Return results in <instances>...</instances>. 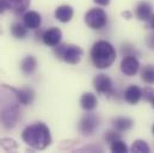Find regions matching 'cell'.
<instances>
[{
    "label": "cell",
    "mask_w": 154,
    "mask_h": 153,
    "mask_svg": "<svg viewBox=\"0 0 154 153\" xmlns=\"http://www.w3.org/2000/svg\"><path fill=\"white\" fill-rule=\"evenodd\" d=\"M30 1L31 0H6L8 10H11L16 14L24 13L30 6Z\"/></svg>",
    "instance_id": "5bb4252c"
},
{
    "label": "cell",
    "mask_w": 154,
    "mask_h": 153,
    "mask_svg": "<svg viewBox=\"0 0 154 153\" xmlns=\"http://www.w3.org/2000/svg\"><path fill=\"white\" fill-rule=\"evenodd\" d=\"M36 66H37V61L35 59V56H26L22 60V64H20V70L22 72L25 74V76H30L35 72L36 70Z\"/></svg>",
    "instance_id": "2e32d148"
},
{
    "label": "cell",
    "mask_w": 154,
    "mask_h": 153,
    "mask_svg": "<svg viewBox=\"0 0 154 153\" xmlns=\"http://www.w3.org/2000/svg\"><path fill=\"white\" fill-rule=\"evenodd\" d=\"M93 1L98 5H102V6H106L110 4V0H93Z\"/></svg>",
    "instance_id": "f1b7e54d"
},
{
    "label": "cell",
    "mask_w": 154,
    "mask_h": 153,
    "mask_svg": "<svg viewBox=\"0 0 154 153\" xmlns=\"http://www.w3.org/2000/svg\"><path fill=\"white\" fill-rule=\"evenodd\" d=\"M97 104H98L97 97H96L93 93H91V92H85V93L81 96V98H80V105H81V108H82L84 110H86V111H92V110H94L96 107H97Z\"/></svg>",
    "instance_id": "9a60e30c"
},
{
    "label": "cell",
    "mask_w": 154,
    "mask_h": 153,
    "mask_svg": "<svg viewBox=\"0 0 154 153\" xmlns=\"http://www.w3.org/2000/svg\"><path fill=\"white\" fill-rule=\"evenodd\" d=\"M73 14L74 11L69 5H62L55 10V18L61 23H68L73 18Z\"/></svg>",
    "instance_id": "4fadbf2b"
},
{
    "label": "cell",
    "mask_w": 154,
    "mask_h": 153,
    "mask_svg": "<svg viewBox=\"0 0 154 153\" xmlns=\"http://www.w3.org/2000/svg\"><path fill=\"white\" fill-rule=\"evenodd\" d=\"M104 139H105V141L106 142H114L116 140H119L121 139V134H119V132H117L116 129H110V130H108L106 133H105V136H104Z\"/></svg>",
    "instance_id": "cb8c5ba5"
},
{
    "label": "cell",
    "mask_w": 154,
    "mask_h": 153,
    "mask_svg": "<svg viewBox=\"0 0 154 153\" xmlns=\"http://www.w3.org/2000/svg\"><path fill=\"white\" fill-rule=\"evenodd\" d=\"M112 124L117 132L122 133V132L129 130L133 127V120L129 117H117L112 121Z\"/></svg>",
    "instance_id": "ac0fdd59"
},
{
    "label": "cell",
    "mask_w": 154,
    "mask_h": 153,
    "mask_svg": "<svg viewBox=\"0 0 154 153\" xmlns=\"http://www.w3.org/2000/svg\"><path fill=\"white\" fill-rule=\"evenodd\" d=\"M151 27H152V29L154 30V14L152 16V18H151Z\"/></svg>",
    "instance_id": "4dcf8cb0"
},
{
    "label": "cell",
    "mask_w": 154,
    "mask_h": 153,
    "mask_svg": "<svg viewBox=\"0 0 154 153\" xmlns=\"http://www.w3.org/2000/svg\"><path fill=\"white\" fill-rule=\"evenodd\" d=\"M136 49L133 47V45H130V44H123L122 45V54H123V56H128V55H136Z\"/></svg>",
    "instance_id": "484cf974"
},
{
    "label": "cell",
    "mask_w": 154,
    "mask_h": 153,
    "mask_svg": "<svg viewBox=\"0 0 154 153\" xmlns=\"http://www.w3.org/2000/svg\"><path fill=\"white\" fill-rule=\"evenodd\" d=\"M140 68V64H139V60L136 59V56L134 55H128V56H124L122 62H121V71L123 74L128 76H133L137 73Z\"/></svg>",
    "instance_id": "ba28073f"
},
{
    "label": "cell",
    "mask_w": 154,
    "mask_h": 153,
    "mask_svg": "<svg viewBox=\"0 0 154 153\" xmlns=\"http://www.w3.org/2000/svg\"><path fill=\"white\" fill-rule=\"evenodd\" d=\"M98 117L94 114H86L79 123V129L84 135H91L98 127Z\"/></svg>",
    "instance_id": "52a82bcc"
},
{
    "label": "cell",
    "mask_w": 154,
    "mask_h": 153,
    "mask_svg": "<svg viewBox=\"0 0 154 153\" xmlns=\"http://www.w3.org/2000/svg\"><path fill=\"white\" fill-rule=\"evenodd\" d=\"M54 53L57 58L62 59L67 64L78 65L82 58V49L74 44H57L54 47Z\"/></svg>",
    "instance_id": "277c9868"
},
{
    "label": "cell",
    "mask_w": 154,
    "mask_h": 153,
    "mask_svg": "<svg viewBox=\"0 0 154 153\" xmlns=\"http://www.w3.org/2000/svg\"><path fill=\"white\" fill-rule=\"evenodd\" d=\"M142 97V90L136 85H130L124 92V99L127 103L134 105L137 104Z\"/></svg>",
    "instance_id": "8fae6325"
},
{
    "label": "cell",
    "mask_w": 154,
    "mask_h": 153,
    "mask_svg": "<svg viewBox=\"0 0 154 153\" xmlns=\"http://www.w3.org/2000/svg\"><path fill=\"white\" fill-rule=\"evenodd\" d=\"M141 79L146 84H154V66L147 65L141 71Z\"/></svg>",
    "instance_id": "ffe728a7"
},
{
    "label": "cell",
    "mask_w": 154,
    "mask_h": 153,
    "mask_svg": "<svg viewBox=\"0 0 154 153\" xmlns=\"http://www.w3.org/2000/svg\"><path fill=\"white\" fill-rule=\"evenodd\" d=\"M91 59L97 68H109L116 60V50L114 45L104 39L96 42L91 49Z\"/></svg>",
    "instance_id": "3957f363"
},
{
    "label": "cell",
    "mask_w": 154,
    "mask_h": 153,
    "mask_svg": "<svg viewBox=\"0 0 154 153\" xmlns=\"http://www.w3.org/2000/svg\"><path fill=\"white\" fill-rule=\"evenodd\" d=\"M142 96H143V98H145L147 102H149V103L152 104V107L154 108V90L153 89L146 87V89L142 91Z\"/></svg>",
    "instance_id": "d4e9b609"
},
{
    "label": "cell",
    "mask_w": 154,
    "mask_h": 153,
    "mask_svg": "<svg viewBox=\"0 0 154 153\" xmlns=\"http://www.w3.org/2000/svg\"><path fill=\"white\" fill-rule=\"evenodd\" d=\"M23 22H24V25L28 28V29H38L42 24V17L38 12L36 11H29L24 14L23 17Z\"/></svg>",
    "instance_id": "30bf717a"
},
{
    "label": "cell",
    "mask_w": 154,
    "mask_h": 153,
    "mask_svg": "<svg viewBox=\"0 0 154 153\" xmlns=\"http://www.w3.org/2000/svg\"><path fill=\"white\" fill-rule=\"evenodd\" d=\"M135 16L137 19L140 20H149L153 16V11H152V5L146 2V1H142L140 2L137 6H136V10H135Z\"/></svg>",
    "instance_id": "7c38bea8"
},
{
    "label": "cell",
    "mask_w": 154,
    "mask_h": 153,
    "mask_svg": "<svg viewBox=\"0 0 154 153\" xmlns=\"http://www.w3.org/2000/svg\"><path fill=\"white\" fill-rule=\"evenodd\" d=\"M110 150H111V152H114V153L128 152V147H127L125 142H123L121 139H119V140H116V141H114V142H111Z\"/></svg>",
    "instance_id": "603a6c76"
},
{
    "label": "cell",
    "mask_w": 154,
    "mask_h": 153,
    "mask_svg": "<svg viewBox=\"0 0 154 153\" xmlns=\"http://www.w3.org/2000/svg\"><path fill=\"white\" fill-rule=\"evenodd\" d=\"M131 152L148 153V152H151V148H149V146H148L143 140H135L134 144L131 145Z\"/></svg>",
    "instance_id": "7402d4cb"
},
{
    "label": "cell",
    "mask_w": 154,
    "mask_h": 153,
    "mask_svg": "<svg viewBox=\"0 0 154 153\" xmlns=\"http://www.w3.org/2000/svg\"><path fill=\"white\" fill-rule=\"evenodd\" d=\"M153 134H154V126H153Z\"/></svg>",
    "instance_id": "1f68e13d"
},
{
    "label": "cell",
    "mask_w": 154,
    "mask_h": 153,
    "mask_svg": "<svg viewBox=\"0 0 154 153\" xmlns=\"http://www.w3.org/2000/svg\"><path fill=\"white\" fill-rule=\"evenodd\" d=\"M93 86L98 93L111 96L115 93L112 89V80L106 74H98L93 79Z\"/></svg>",
    "instance_id": "8992f818"
},
{
    "label": "cell",
    "mask_w": 154,
    "mask_h": 153,
    "mask_svg": "<svg viewBox=\"0 0 154 153\" xmlns=\"http://www.w3.org/2000/svg\"><path fill=\"white\" fill-rule=\"evenodd\" d=\"M11 34L13 35V37L16 38H24L28 35V28L24 24L14 23L11 27Z\"/></svg>",
    "instance_id": "d6986e66"
},
{
    "label": "cell",
    "mask_w": 154,
    "mask_h": 153,
    "mask_svg": "<svg viewBox=\"0 0 154 153\" xmlns=\"http://www.w3.org/2000/svg\"><path fill=\"white\" fill-rule=\"evenodd\" d=\"M108 16L103 8H91L85 14V23L94 30H99L106 25Z\"/></svg>",
    "instance_id": "5b68a950"
},
{
    "label": "cell",
    "mask_w": 154,
    "mask_h": 153,
    "mask_svg": "<svg viewBox=\"0 0 154 153\" xmlns=\"http://www.w3.org/2000/svg\"><path fill=\"white\" fill-rule=\"evenodd\" d=\"M18 90L8 85L0 86V123L11 129L16 126L20 114Z\"/></svg>",
    "instance_id": "6da1fadb"
},
{
    "label": "cell",
    "mask_w": 154,
    "mask_h": 153,
    "mask_svg": "<svg viewBox=\"0 0 154 153\" xmlns=\"http://www.w3.org/2000/svg\"><path fill=\"white\" fill-rule=\"evenodd\" d=\"M0 33H1V28H0Z\"/></svg>",
    "instance_id": "d6a6232c"
},
{
    "label": "cell",
    "mask_w": 154,
    "mask_h": 153,
    "mask_svg": "<svg viewBox=\"0 0 154 153\" xmlns=\"http://www.w3.org/2000/svg\"><path fill=\"white\" fill-rule=\"evenodd\" d=\"M23 141L35 150H45L51 144V135L48 126L37 122L26 127L22 133Z\"/></svg>",
    "instance_id": "7a4b0ae2"
},
{
    "label": "cell",
    "mask_w": 154,
    "mask_h": 153,
    "mask_svg": "<svg viewBox=\"0 0 154 153\" xmlns=\"http://www.w3.org/2000/svg\"><path fill=\"white\" fill-rule=\"evenodd\" d=\"M6 10H8V6H7L6 0H0V14H2Z\"/></svg>",
    "instance_id": "4316f807"
},
{
    "label": "cell",
    "mask_w": 154,
    "mask_h": 153,
    "mask_svg": "<svg viewBox=\"0 0 154 153\" xmlns=\"http://www.w3.org/2000/svg\"><path fill=\"white\" fill-rule=\"evenodd\" d=\"M18 98H19V102L20 104L23 105H29L34 102L35 99V92L30 87H24V89H20L18 90Z\"/></svg>",
    "instance_id": "e0dca14e"
},
{
    "label": "cell",
    "mask_w": 154,
    "mask_h": 153,
    "mask_svg": "<svg viewBox=\"0 0 154 153\" xmlns=\"http://www.w3.org/2000/svg\"><path fill=\"white\" fill-rule=\"evenodd\" d=\"M62 38V31L59 28H50L48 30H45L42 35V41L45 45L48 47H55L60 43Z\"/></svg>",
    "instance_id": "9c48e42d"
},
{
    "label": "cell",
    "mask_w": 154,
    "mask_h": 153,
    "mask_svg": "<svg viewBox=\"0 0 154 153\" xmlns=\"http://www.w3.org/2000/svg\"><path fill=\"white\" fill-rule=\"evenodd\" d=\"M123 16H124V17H127V19H129V18L131 17V13L127 11V12H123Z\"/></svg>",
    "instance_id": "f546056e"
},
{
    "label": "cell",
    "mask_w": 154,
    "mask_h": 153,
    "mask_svg": "<svg viewBox=\"0 0 154 153\" xmlns=\"http://www.w3.org/2000/svg\"><path fill=\"white\" fill-rule=\"evenodd\" d=\"M147 45L151 48V49H154V35H151L147 38Z\"/></svg>",
    "instance_id": "83f0119b"
},
{
    "label": "cell",
    "mask_w": 154,
    "mask_h": 153,
    "mask_svg": "<svg viewBox=\"0 0 154 153\" xmlns=\"http://www.w3.org/2000/svg\"><path fill=\"white\" fill-rule=\"evenodd\" d=\"M0 147L2 150H5L6 152H13L18 148V144L10 138H2L0 139Z\"/></svg>",
    "instance_id": "44dd1931"
}]
</instances>
